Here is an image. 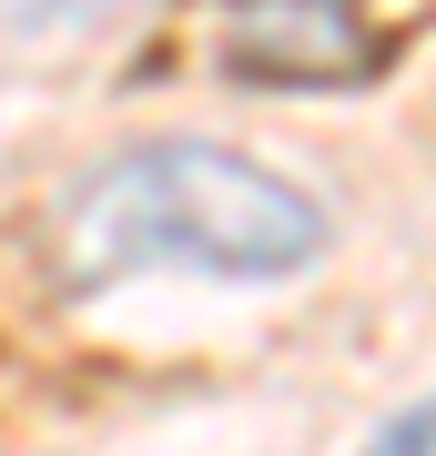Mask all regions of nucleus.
Listing matches in <instances>:
<instances>
[{"label":"nucleus","mask_w":436,"mask_h":456,"mask_svg":"<svg viewBox=\"0 0 436 456\" xmlns=\"http://www.w3.org/2000/svg\"><path fill=\"white\" fill-rule=\"evenodd\" d=\"M224 61L284 92H345L366 71H386V31L325 0H284V11H234L224 20Z\"/></svg>","instance_id":"f03ea898"},{"label":"nucleus","mask_w":436,"mask_h":456,"mask_svg":"<svg viewBox=\"0 0 436 456\" xmlns=\"http://www.w3.org/2000/svg\"><path fill=\"white\" fill-rule=\"evenodd\" d=\"M51 254L71 284H132V274H203V284H275L325 254V203L275 163L203 132L102 152L51 213Z\"/></svg>","instance_id":"f257e3e1"},{"label":"nucleus","mask_w":436,"mask_h":456,"mask_svg":"<svg viewBox=\"0 0 436 456\" xmlns=\"http://www.w3.org/2000/svg\"><path fill=\"white\" fill-rule=\"evenodd\" d=\"M366 456H436V395L406 406V416H386V426L366 436Z\"/></svg>","instance_id":"7ed1b4c3"}]
</instances>
